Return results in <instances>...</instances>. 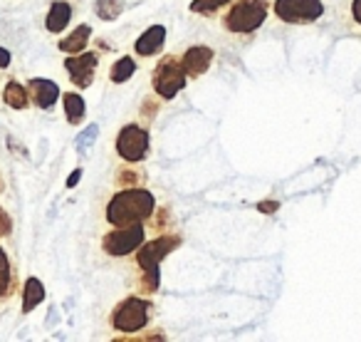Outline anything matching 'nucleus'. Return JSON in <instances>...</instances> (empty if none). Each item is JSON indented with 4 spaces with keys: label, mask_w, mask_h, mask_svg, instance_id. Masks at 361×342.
Listing matches in <instances>:
<instances>
[{
    "label": "nucleus",
    "mask_w": 361,
    "mask_h": 342,
    "mask_svg": "<svg viewBox=\"0 0 361 342\" xmlns=\"http://www.w3.org/2000/svg\"><path fill=\"white\" fill-rule=\"evenodd\" d=\"M233 0H193L191 13H198V16H213L216 11H221L223 6H231Z\"/></svg>",
    "instance_id": "obj_21"
},
{
    "label": "nucleus",
    "mask_w": 361,
    "mask_h": 342,
    "mask_svg": "<svg viewBox=\"0 0 361 342\" xmlns=\"http://www.w3.org/2000/svg\"><path fill=\"white\" fill-rule=\"evenodd\" d=\"M97 134H99V126H97V124H90L85 131H82L80 136H77L75 146H77V149H80V151H87V149H90L92 141L97 139Z\"/></svg>",
    "instance_id": "obj_23"
},
{
    "label": "nucleus",
    "mask_w": 361,
    "mask_h": 342,
    "mask_svg": "<svg viewBox=\"0 0 361 342\" xmlns=\"http://www.w3.org/2000/svg\"><path fill=\"white\" fill-rule=\"evenodd\" d=\"M156 196L149 189H121L119 194L111 196L106 204V221L109 226H134V223H144L154 216Z\"/></svg>",
    "instance_id": "obj_1"
},
{
    "label": "nucleus",
    "mask_w": 361,
    "mask_h": 342,
    "mask_svg": "<svg viewBox=\"0 0 361 342\" xmlns=\"http://www.w3.org/2000/svg\"><path fill=\"white\" fill-rule=\"evenodd\" d=\"M136 72V62H134V57H129V55H124V57H119V60L111 65V70H109V80L111 82H116V85H121V82H126V80H131V75Z\"/></svg>",
    "instance_id": "obj_20"
},
{
    "label": "nucleus",
    "mask_w": 361,
    "mask_h": 342,
    "mask_svg": "<svg viewBox=\"0 0 361 342\" xmlns=\"http://www.w3.org/2000/svg\"><path fill=\"white\" fill-rule=\"evenodd\" d=\"M97 65H99V52H77L65 60V70L70 72L72 85H77L80 90H87L94 82Z\"/></svg>",
    "instance_id": "obj_9"
},
{
    "label": "nucleus",
    "mask_w": 361,
    "mask_h": 342,
    "mask_svg": "<svg viewBox=\"0 0 361 342\" xmlns=\"http://www.w3.org/2000/svg\"><path fill=\"white\" fill-rule=\"evenodd\" d=\"M70 20H72V6L67 0H55L50 6V11H47L45 28L52 35H60V33L70 25Z\"/></svg>",
    "instance_id": "obj_13"
},
{
    "label": "nucleus",
    "mask_w": 361,
    "mask_h": 342,
    "mask_svg": "<svg viewBox=\"0 0 361 342\" xmlns=\"http://www.w3.org/2000/svg\"><path fill=\"white\" fill-rule=\"evenodd\" d=\"M3 102H6L8 107H13V110H25V107L30 105V92L18 80H11L6 85V90H3Z\"/></svg>",
    "instance_id": "obj_16"
},
{
    "label": "nucleus",
    "mask_w": 361,
    "mask_h": 342,
    "mask_svg": "<svg viewBox=\"0 0 361 342\" xmlns=\"http://www.w3.org/2000/svg\"><path fill=\"white\" fill-rule=\"evenodd\" d=\"M80 179H82V171L77 169V171H72V177L67 179V189H72L75 184H80Z\"/></svg>",
    "instance_id": "obj_29"
},
{
    "label": "nucleus",
    "mask_w": 361,
    "mask_h": 342,
    "mask_svg": "<svg viewBox=\"0 0 361 342\" xmlns=\"http://www.w3.org/2000/svg\"><path fill=\"white\" fill-rule=\"evenodd\" d=\"M213 57H216V52H213L211 47L193 45V47H188V50L183 52V60H180V65H183V72H186L191 80H198V77L206 75V72L211 70Z\"/></svg>",
    "instance_id": "obj_10"
},
{
    "label": "nucleus",
    "mask_w": 361,
    "mask_h": 342,
    "mask_svg": "<svg viewBox=\"0 0 361 342\" xmlns=\"http://www.w3.org/2000/svg\"><path fill=\"white\" fill-rule=\"evenodd\" d=\"M267 13H270L267 0H233L223 16V28L235 35H247L267 20Z\"/></svg>",
    "instance_id": "obj_2"
},
{
    "label": "nucleus",
    "mask_w": 361,
    "mask_h": 342,
    "mask_svg": "<svg viewBox=\"0 0 361 342\" xmlns=\"http://www.w3.org/2000/svg\"><path fill=\"white\" fill-rule=\"evenodd\" d=\"M90 37H92V28L87 25V23H85V25H77L75 30L70 33V35L60 40V50L62 52H70V55H77V52H82L87 47Z\"/></svg>",
    "instance_id": "obj_14"
},
{
    "label": "nucleus",
    "mask_w": 361,
    "mask_h": 342,
    "mask_svg": "<svg viewBox=\"0 0 361 342\" xmlns=\"http://www.w3.org/2000/svg\"><path fill=\"white\" fill-rule=\"evenodd\" d=\"M11 233H13V218L0 208V238L11 236Z\"/></svg>",
    "instance_id": "obj_25"
},
{
    "label": "nucleus",
    "mask_w": 361,
    "mask_h": 342,
    "mask_svg": "<svg viewBox=\"0 0 361 342\" xmlns=\"http://www.w3.org/2000/svg\"><path fill=\"white\" fill-rule=\"evenodd\" d=\"M45 300V285L37 278H27L25 288H23V312H32L40 302Z\"/></svg>",
    "instance_id": "obj_15"
},
{
    "label": "nucleus",
    "mask_w": 361,
    "mask_h": 342,
    "mask_svg": "<svg viewBox=\"0 0 361 342\" xmlns=\"http://www.w3.org/2000/svg\"><path fill=\"white\" fill-rule=\"evenodd\" d=\"M351 18L356 25H361V0H351Z\"/></svg>",
    "instance_id": "obj_27"
},
{
    "label": "nucleus",
    "mask_w": 361,
    "mask_h": 342,
    "mask_svg": "<svg viewBox=\"0 0 361 342\" xmlns=\"http://www.w3.org/2000/svg\"><path fill=\"white\" fill-rule=\"evenodd\" d=\"M124 8H126V0H97V3H94L97 18H99V20H104V23L116 20V18L124 13Z\"/></svg>",
    "instance_id": "obj_18"
},
{
    "label": "nucleus",
    "mask_w": 361,
    "mask_h": 342,
    "mask_svg": "<svg viewBox=\"0 0 361 342\" xmlns=\"http://www.w3.org/2000/svg\"><path fill=\"white\" fill-rule=\"evenodd\" d=\"M151 315H154V302L129 295L114 305V310L109 315V325L116 332H139L149 325Z\"/></svg>",
    "instance_id": "obj_3"
},
{
    "label": "nucleus",
    "mask_w": 361,
    "mask_h": 342,
    "mask_svg": "<svg viewBox=\"0 0 361 342\" xmlns=\"http://www.w3.org/2000/svg\"><path fill=\"white\" fill-rule=\"evenodd\" d=\"M149 131L139 124H126L121 126V131L116 134V154L129 164L144 161L149 154Z\"/></svg>",
    "instance_id": "obj_7"
},
{
    "label": "nucleus",
    "mask_w": 361,
    "mask_h": 342,
    "mask_svg": "<svg viewBox=\"0 0 361 342\" xmlns=\"http://www.w3.org/2000/svg\"><path fill=\"white\" fill-rule=\"evenodd\" d=\"M62 105H65V114L70 124H80V122L85 119L87 105H85V100H82V95H77V92H65V95H62Z\"/></svg>",
    "instance_id": "obj_17"
},
{
    "label": "nucleus",
    "mask_w": 361,
    "mask_h": 342,
    "mask_svg": "<svg viewBox=\"0 0 361 342\" xmlns=\"http://www.w3.org/2000/svg\"><path fill=\"white\" fill-rule=\"evenodd\" d=\"M116 182H119L121 187H124V184H134V187H136V184L141 182V174H139V171H131V169H121L119 177H116Z\"/></svg>",
    "instance_id": "obj_24"
},
{
    "label": "nucleus",
    "mask_w": 361,
    "mask_h": 342,
    "mask_svg": "<svg viewBox=\"0 0 361 342\" xmlns=\"http://www.w3.org/2000/svg\"><path fill=\"white\" fill-rule=\"evenodd\" d=\"M180 246V238L176 233H169V236H159L149 243H141L139 253H136V266L141 271H149V268H159L161 261L169 256L171 251Z\"/></svg>",
    "instance_id": "obj_8"
},
{
    "label": "nucleus",
    "mask_w": 361,
    "mask_h": 342,
    "mask_svg": "<svg viewBox=\"0 0 361 342\" xmlns=\"http://www.w3.org/2000/svg\"><path fill=\"white\" fill-rule=\"evenodd\" d=\"M159 283H161L159 268H149V271H141V281H139L141 293H146V295H154V293L159 290Z\"/></svg>",
    "instance_id": "obj_22"
},
{
    "label": "nucleus",
    "mask_w": 361,
    "mask_h": 342,
    "mask_svg": "<svg viewBox=\"0 0 361 342\" xmlns=\"http://www.w3.org/2000/svg\"><path fill=\"white\" fill-rule=\"evenodd\" d=\"M27 92H30V100L37 110H50V107H55L57 97L62 95L57 82L45 80V77H35V80L27 82Z\"/></svg>",
    "instance_id": "obj_11"
},
{
    "label": "nucleus",
    "mask_w": 361,
    "mask_h": 342,
    "mask_svg": "<svg viewBox=\"0 0 361 342\" xmlns=\"http://www.w3.org/2000/svg\"><path fill=\"white\" fill-rule=\"evenodd\" d=\"M277 20L287 25H312L324 16V3L322 0H275Z\"/></svg>",
    "instance_id": "obj_4"
},
{
    "label": "nucleus",
    "mask_w": 361,
    "mask_h": 342,
    "mask_svg": "<svg viewBox=\"0 0 361 342\" xmlns=\"http://www.w3.org/2000/svg\"><path fill=\"white\" fill-rule=\"evenodd\" d=\"M16 288V276H13V266L8 261V253L0 248V300H6L11 290Z\"/></svg>",
    "instance_id": "obj_19"
},
{
    "label": "nucleus",
    "mask_w": 361,
    "mask_h": 342,
    "mask_svg": "<svg viewBox=\"0 0 361 342\" xmlns=\"http://www.w3.org/2000/svg\"><path fill=\"white\" fill-rule=\"evenodd\" d=\"M146 228L144 223H134V226H116L114 231L104 233L102 238V251L111 258H124L134 253L136 248L144 243Z\"/></svg>",
    "instance_id": "obj_6"
},
{
    "label": "nucleus",
    "mask_w": 361,
    "mask_h": 342,
    "mask_svg": "<svg viewBox=\"0 0 361 342\" xmlns=\"http://www.w3.org/2000/svg\"><path fill=\"white\" fill-rule=\"evenodd\" d=\"M188 75L183 72V65L176 57H164L159 62V67L154 70V77H151V85H154V92L161 97V100H173L183 87H186Z\"/></svg>",
    "instance_id": "obj_5"
},
{
    "label": "nucleus",
    "mask_w": 361,
    "mask_h": 342,
    "mask_svg": "<svg viewBox=\"0 0 361 342\" xmlns=\"http://www.w3.org/2000/svg\"><path fill=\"white\" fill-rule=\"evenodd\" d=\"M164 42H166V28L151 25L149 30H144V35H139V40L134 42V52L139 57H154L164 50Z\"/></svg>",
    "instance_id": "obj_12"
},
{
    "label": "nucleus",
    "mask_w": 361,
    "mask_h": 342,
    "mask_svg": "<svg viewBox=\"0 0 361 342\" xmlns=\"http://www.w3.org/2000/svg\"><path fill=\"white\" fill-rule=\"evenodd\" d=\"M277 208H280V201H260V204H257V211L267 213V216H272Z\"/></svg>",
    "instance_id": "obj_26"
},
{
    "label": "nucleus",
    "mask_w": 361,
    "mask_h": 342,
    "mask_svg": "<svg viewBox=\"0 0 361 342\" xmlns=\"http://www.w3.org/2000/svg\"><path fill=\"white\" fill-rule=\"evenodd\" d=\"M11 62H13L11 52H8L6 47H0V70H8V67H11Z\"/></svg>",
    "instance_id": "obj_28"
}]
</instances>
